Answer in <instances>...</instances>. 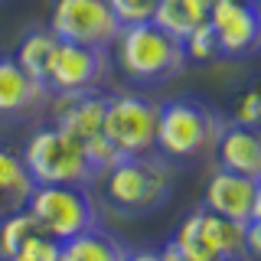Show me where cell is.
Segmentation results:
<instances>
[{
  "mask_svg": "<svg viewBox=\"0 0 261 261\" xmlns=\"http://www.w3.org/2000/svg\"><path fill=\"white\" fill-rule=\"evenodd\" d=\"M111 7V13L118 16L121 27H134V23H150L157 13L160 0H105Z\"/></svg>",
  "mask_w": 261,
  "mask_h": 261,
  "instance_id": "cell-22",
  "label": "cell"
},
{
  "mask_svg": "<svg viewBox=\"0 0 261 261\" xmlns=\"http://www.w3.org/2000/svg\"><path fill=\"white\" fill-rule=\"evenodd\" d=\"M212 150H216L219 170H232V173L255 176V179L261 176V137L255 127L225 121Z\"/></svg>",
  "mask_w": 261,
  "mask_h": 261,
  "instance_id": "cell-14",
  "label": "cell"
},
{
  "mask_svg": "<svg viewBox=\"0 0 261 261\" xmlns=\"http://www.w3.org/2000/svg\"><path fill=\"white\" fill-rule=\"evenodd\" d=\"M36 222H33V216L27 209H20V212H10V216H4L0 219V261H7L13 255L16 248H20L23 242L30 239L33 232H36Z\"/></svg>",
  "mask_w": 261,
  "mask_h": 261,
  "instance_id": "cell-19",
  "label": "cell"
},
{
  "mask_svg": "<svg viewBox=\"0 0 261 261\" xmlns=\"http://www.w3.org/2000/svg\"><path fill=\"white\" fill-rule=\"evenodd\" d=\"M53 124L69 130L82 144L101 134V114H105V95L101 92H82V95H49Z\"/></svg>",
  "mask_w": 261,
  "mask_h": 261,
  "instance_id": "cell-13",
  "label": "cell"
},
{
  "mask_svg": "<svg viewBox=\"0 0 261 261\" xmlns=\"http://www.w3.org/2000/svg\"><path fill=\"white\" fill-rule=\"evenodd\" d=\"M225 121L212 108L193 98H173L157 108V137L153 150L173 160H196L216 147V137Z\"/></svg>",
  "mask_w": 261,
  "mask_h": 261,
  "instance_id": "cell-4",
  "label": "cell"
},
{
  "mask_svg": "<svg viewBox=\"0 0 261 261\" xmlns=\"http://www.w3.org/2000/svg\"><path fill=\"white\" fill-rule=\"evenodd\" d=\"M56 258H59V242L49 239L46 232L36 228V232H33L7 261H56Z\"/></svg>",
  "mask_w": 261,
  "mask_h": 261,
  "instance_id": "cell-21",
  "label": "cell"
},
{
  "mask_svg": "<svg viewBox=\"0 0 261 261\" xmlns=\"http://www.w3.org/2000/svg\"><path fill=\"white\" fill-rule=\"evenodd\" d=\"M209 16V4L206 0H160L157 13H153L150 23H157L163 33L183 39L193 27H199Z\"/></svg>",
  "mask_w": 261,
  "mask_h": 261,
  "instance_id": "cell-17",
  "label": "cell"
},
{
  "mask_svg": "<svg viewBox=\"0 0 261 261\" xmlns=\"http://www.w3.org/2000/svg\"><path fill=\"white\" fill-rule=\"evenodd\" d=\"M127 248L105 228H85V232L72 235L59 242V258L56 261H124Z\"/></svg>",
  "mask_w": 261,
  "mask_h": 261,
  "instance_id": "cell-15",
  "label": "cell"
},
{
  "mask_svg": "<svg viewBox=\"0 0 261 261\" xmlns=\"http://www.w3.org/2000/svg\"><path fill=\"white\" fill-rule=\"evenodd\" d=\"M261 258V219L245 222V261Z\"/></svg>",
  "mask_w": 261,
  "mask_h": 261,
  "instance_id": "cell-24",
  "label": "cell"
},
{
  "mask_svg": "<svg viewBox=\"0 0 261 261\" xmlns=\"http://www.w3.org/2000/svg\"><path fill=\"white\" fill-rule=\"evenodd\" d=\"M157 101L144 95H105V114H101V137L108 141L121 157L153 150L157 137Z\"/></svg>",
  "mask_w": 261,
  "mask_h": 261,
  "instance_id": "cell-5",
  "label": "cell"
},
{
  "mask_svg": "<svg viewBox=\"0 0 261 261\" xmlns=\"http://www.w3.org/2000/svg\"><path fill=\"white\" fill-rule=\"evenodd\" d=\"M202 206L228 222H255L261 219V186L255 176H242L232 170H216L206 183Z\"/></svg>",
  "mask_w": 261,
  "mask_h": 261,
  "instance_id": "cell-11",
  "label": "cell"
},
{
  "mask_svg": "<svg viewBox=\"0 0 261 261\" xmlns=\"http://www.w3.org/2000/svg\"><path fill=\"white\" fill-rule=\"evenodd\" d=\"M49 33L62 43L108 49L121 33V23L105 0H56Z\"/></svg>",
  "mask_w": 261,
  "mask_h": 261,
  "instance_id": "cell-9",
  "label": "cell"
},
{
  "mask_svg": "<svg viewBox=\"0 0 261 261\" xmlns=\"http://www.w3.org/2000/svg\"><path fill=\"white\" fill-rule=\"evenodd\" d=\"M157 255H160V261H196V258L186 255V251H179L173 242H167V245H163V248L157 251Z\"/></svg>",
  "mask_w": 261,
  "mask_h": 261,
  "instance_id": "cell-25",
  "label": "cell"
},
{
  "mask_svg": "<svg viewBox=\"0 0 261 261\" xmlns=\"http://www.w3.org/2000/svg\"><path fill=\"white\" fill-rule=\"evenodd\" d=\"M209 30L216 36L219 56L228 59H245L258 49L261 36V16L255 0H222L209 7Z\"/></svg>",
  "mask_w": 261,
  "mask_h": 261,
  "instance_id": "cell-10",
  "label": "cell"
},
{
  "mask_svg": "<svg viewBox=\"0 0 261 261\" xmlns=\"http://www.w3.org/2000/svg\"><path fill=\"white\" fill-rule=\"evenodd\" d=\"M261 121V101H258V88H248L242 95L239 108H235V124H245V127H258Z\"/></svg>",
  "mask_w": 261,
  "mask_h": 261,
  "instance_id": "cell-23",
  "label": "cell"
},
{
  "mask_svg": "<svg viewBox=\"0 0 261 261\" xmlns=\"http://www.w3.org/2000/svg\"><path fill=\"white\" fill-rule=\"evenodd\" d=\"M27 212L39 225V232H46L56 242H65L98 225L95 202L85 186H36L27 202Z\"/></svg>",
  "mask_w": 261,
  "mask_h": 261,
  "instance_id": "cell-6",
  "label": "cell"
},
{
  "mask_svg": "<svg viewBox=\"0 0 261 261\" xmlns=\"http://www.w3.org/2000/svg\"><path fill=\"white\" fill-rule=\"evenodd\" d=\"M20 157L36 186H88L98 176L85 153V144L56 124L39 127Z\"/></svg>",
  "mask_w": 261,
  "mask_h": 261,
  "instance_id": "cell-3",
  "label": "cell"
},
{
  "mask_svg": "<svg viewBox=\"0 0 261 261\" xmlns=\"http://www.w3.org/2000/svg\"><path fill=\"white\" fill-rule=\"evenodd\" d=\"M33 190H36V183H33L23 157L7 150V147H0V219L10 216V212L27 209Z\"/></svg>",
  "mask_w": 261,
  "mask_h": 261,
  "instance_id": "cell-16",
  "label": "cell"
},
{
  "mask_svg": "<svg viewBox=\"0 0 261 261\" xmlns=\"http://www.w3.org/2000/svg\"><path fill=\"white\" fill-rule=\"evenodd\" d=\"M170 242L196 261H245V225L228 222L206 206L193 209Z\"/></svg>",
  "mask_w": 261,
  "mask_h": 261,
  "instance_id": "cell-7",
  "label": "cell"
},
{
  "mask_svg": "<svg viewBox=\"0 0 261 261\" xmlns=\"http://www.w3.org/2000/svg\"><path fill=\"white\" fill-rule=\"evenodd\" d=\"M108 49L114 53V65L121 69V75L134 85H167L186 69L183 43L163 33L157 23L121 27Z\"/></svg>",
  "mask_w": 261,
  "mask_h": 261,
  "instance_id": "cell-1",
  "label": "cell"
},
{
  "mask_svg": "<svg viewBox=\"0 0 261 261\" xmlns=\"http://www.w3.org/2000/svg\"><path fill=\"white\" fill-rule=\"evenodd\" d=\"M183 53H186V62H209L219 56V46H216V36L209 30V20H202L199 27H193L183 39Z\"/></svg>",
  "mask_w": 261,
  "mask_h": 261,
  "instance_id": "cell-20",
  "label": "cell"
},
{
  "mask_svg": "<svg viewBox=\"0 0 261 261\" xmlns=\"http://www.w3.org/2000/svg\"><path fill=\"white\" fill-rule=\"evenodd\" d=\"M206 4H209V7H212V4H222V0H206Z\"/></svg>",
  "mask_w": 261,
  "mask_h": 261,
  "instance_id": "cell-27",
  "label": "cell"
},
{
  "mask_svg": "<svg viewBox=\"0 0 261 261\" xmlns=\"http://www.w3.org/2000/svg\"><path fill=\"white\" fill-rule=\"evenodd\" d=\"M53 46H56V36L49 30H33L20 39L13 59L30 79H36V82L46 85V65H49V56H53Z\"/></svg>",
  "mask_w": 261,
  "mask_h": 261,
  "instance_id": "cell-18",
  "label": "cell"
},
{
  "mask_svg": "<svg viewBox=\"0 0 261 261\" xmlns=\"http://www.w3.org/2000/svg\"><path fill=\"white\" fill-rule=\"evenodd\" d=\"M124 261H160V255H157V251H150V248H141V251H127Z\"/></svg>",
  "mask_w": 261,
  "mask_h": 261,
  "instance_id": "cell-26",
  "label": "cell"
},
{
  "mask_svg": "<svg viewBox=\"0 0 261 261\" xmlns=\"http://www.w3.org/2000/svg\"><path fill=\"white\" fill-rule=\"evenodd\" d=\"M49 105V88L30 79L13 56H0V118H30Z\"/></svg>",
  "mask_w": 261,
  "mask_h": 261,
  "instance_id": "cell-12",
  "label": "cell"
},
{
  "mask_svg": "<svg viewBox=\"0 0 261 261\" xmlns=\"http://www.w3.org/2000/svg\"><path fill=\"white\" fill-rule=\"evenodd\" d=\"M173 193V170L170 163L150 153L121 157L105 170V199L124 216H144L160 209Z\"/></svg>",
  "mask_w": 261,
  "mask_h": 261,
  "instance_id": "cell-2",
  "label": "cell"
},
{
  "mask_svg": "<svg viewBox=\"0 0 261 261\" xmlns=\"http://www.w3.org/2000/svg\"><path fill=\"white\" fill-rule=\"evenodd\" d=\"M108 65H111L108 49L56 39L49 65H46V88H49V95L101 92L105 79H108Z\"/></svg>",
  "mask_w": 261,
  "mask_h": 261,
  "instance_id": "cell-8",
  "label": "cell"
}]
</instances>
